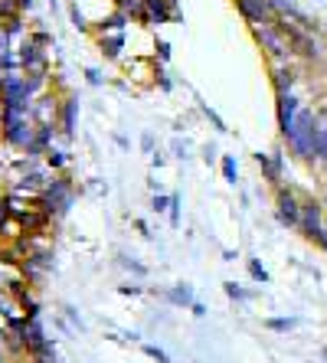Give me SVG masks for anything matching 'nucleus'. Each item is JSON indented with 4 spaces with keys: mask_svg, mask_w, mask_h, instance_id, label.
Wrapping results in <instances>:
<instances>
[{
    "mask_svg": "<svg viewBox=\"0 0 327 363\" xmlns=\"http://www.w3.org/2000/svg\"><path fill=\"white\" fill-rule=\"evenodd\" d=\"M226 295L233 298V301H249V291H245V288H239L235 281H226Z\"/></svg>",
    "mask_w": 327,
    "mask_h": 363,
    "instance_id": "f3484780",
    "label": "nucleus"
},
{
    "mask_svg": "<svg viewBox=\"0 0 327 363\" xmlns=\"http://www.w3.org/2000/svg\"><path fill=\"white\" fill-rule=\"evenodd\" d=\"M20 66H23L26 72H46V56L40 52V46H36L33 40H26L23 46H20Z\"/></svg>",
    "mask_w": 327,
    "mask_h": 363,
    "instance_id": "1a4fd4ad",
    "label": "nucleus"
},
{
    "mask_svg": "<svg viewBox=\"0 0 327 363\" xmlns=\"http://www.w3.org/2000/svg\"><path fill=\"white\" fill-rule=\"evenodd\" d=\"M285 144L298 161L318 164V118H314V108L298 111V121H294L292 135L285 138Z\"/></svg>",
    "mask_w": 327,
    "mask_h": 363,
    "instance_id": "f257e3e1",
    "label": "nucleus"
},
{
    "mask_svg": "<svg viewBox=\"0 0 327 363\" xmlns=\"http://www.w3.org/2000/svg\"><path fill=\"white\" fill-rule=\"evenodd\" d=\"M141 147H144V151H151V147H154V138L144 135V138H141Z\"/></svg>",
    "mask_w": 327,
    "mask_h": 363,
    "instance_id": "2f4dec72",
    "label": "nucleus"
},
{
    "mask_svg": "<svg viewBox=\"0 0 327 363\" xmlns=\"http://www.w3.org/2000/svg\"><path fill=\"white\" fill-rule=\"evenodd\" d=\"M144 350H148V354H151V357H154V360H157V363H170V357L164 354L160 347H151V344H148V347H144Z\"/></svg>",
    "mask_w": 327,
    "mask_h": 363,
    "instance_id": "b1692460",
    "label": "nucleus"
},
{
    "mask_svg": "<svg viewBox=\"0 0 327 363\" xmlns=\"http://www.w3.org/2000/svg\"><path fill=\"white\" fill-rule=\"evenodd\" d=\"M167 298H170V304H180V308H184V304H190V308H193V291H190V285H177L174 291H167Z\"/></svg>",
    "mask_w": 327,
    "mask_h": 363,
    "instance_id": "4468645a",
    "label": "nucleus"
},
{
    "mask_svg": "<svg viewBox=\"0 0 327 363\" xmlns=\"http://www.w3.org/2000/svg\"><path fill=\"white\" fill-rule=\"evenodd\" d=\"M308 242H318V236L324 233V206H321V196H304L301 200V226H298Z\"/></svg>",
    "mask_w": 327,
    "mask_h": 363,
    "instance_id": "7ed1b4c3",
    "label": "nucleus"
},
{
    "mask_svg": "<svg viewBox=\"0 0 327 363\" xmlns=\"http://www.w3.org/2000/svg\"><path fill=\"white\" fill-rule=\"evenodd\" d=\"M17 4H20V10H30V7H33V0H17Z\"/></svg>",
    "mask_w": 327,
    "mask_h": 363,
    "instance_id": "f704fd0d",
    "label": "nucleus"
},
{
    "mask_svg": "<svg viewBox=\"0 0 327 363\" xmlns=\"http://www.w3.org/2000/svg\"><path fill=\"white\" fill-rule=\"evenodd\" d=\"M170 223H180V200H177V196H170Z\"/></svg>",
    "mask_w": 327,
    "mask_h": 363,
    "instance_id": "393cba45",
    "label": "nucleus"
},
{
    "mask_svg": "<svg viewBox=\"0 0 327 363\" xmlns=\"http://www.w3.org/2000/svg\"><path fill=\"white\" fill-rule=\"evenodd\" d=\"M138 291H141L138 285H121V295H138Z\"/></svg>",
    "mask_w": 327,
    "mask_h": 363,
    "instance_id": "7c9ffc66",
    "label": "nucleus"
},
{
    "mask_svg": "<svg viewBox=\"0 0 327 363\" xmlns=\"http://www.w3.org/2000/svg\"><path fill=\"white\" fill-rule=\"evenodd\" d=\"M157 56H160V60H164V62L170 60V43H164V40L157 43Z\"/></svg>",
    "mask_w": 327,
    "mask_h": 363,
    "instance_id": "bb28decb",
    "label": "nucleus"
},
{
    "mask_svg": "<svg viewBox=\"0 0 327 363\" xmlns=\"http://www.w3.org/2000/svg\"><path fill=\"white\" fill-rule=\"evenodd\" d=\"M294 85H298V72H294L292 62L272 66V89H275V95H292Z\"/></svg>",
    "mask_w": 327,
    "mask_h": 363,
    "instance_id": "6e6552de",
    "label": "nucleus"
},
{
    "mask_svg": "<svg viewBox=\"0 0 327 363\" xmlns=\"http://www.w3.org/2000/svg\"><path fill=\"white\" fill-rule=\"evenodd\" d=\"M223 177H226L229 184H235V177H239V170H235L233 157H223Z\"/></svg>",
    "mask_w": 327,
    "mask_h": 363,
    "instance_id": "a211bd4d",
    "label": "nucleus"
},
{
    "mask_svg": "<svg viewBox=\"0 0 327 363\" xmlns=\"http://www.w3.org/2000/svg\"><path fill=\"white\" fill-rule=\"evenodd\" d=\"M275 213H278V223L288 229H298L301 226V196L294 194L292 186H278L275 190Z\"/></svg>",
    "mask_w": 327,
    "mask_h": 363,
    "instance_id": "20e7f679",
    "label": "nucleus"
},
{
    "mask_svg": "<svg viewBox=\"0 0 327 363\" xmlns=\"http://www.w3.org/2000/svg\"><path fill=\"white\" fill-rule=\"evenodd\" d=\"M115 4H118V10H125V7H128V0H115Z\"/></svg>",
    "mask_w": 327,
    "mask_h": 363,
    "instance_id": "e433bc0d",
    "label": "nucleus"
},
{
    "mask_svg": "<svg viewBox=\"0 0 327 363\" xmlns=\"http://www.w3.org/2000/svg\"><path fill=\"white\" fill-rule=\"evenodd\" d=\"M203 115H206V118H210V121H213V125H216V128H219V131H226V125H223V118H219V115H216V111H213V108H210V105H203Z\"/></svg>",
    "mask_w": 327,
    "mask_h": 363,
    "instance_id": "4be33fe9",
    "label": "nucleus"
},
{
    "mask_svg": "<svg viewBox=\"0 0 327 363\" xmlns=\"http://www.w3.org/2000/svg\"><path fill=\"white\" fill-rule=\"evenodd\" d=\"M314 118H318V128H321V131H324V135H327V101H324V105H318V108H314Z\"/></svg>",
    "mask_w": 327,
    "mask_h": 363,
    "instance_id": "aec40b11",
    "label": "nucleus"
},
{
    "mask_svg": "<svg viewBox=\"0 0 327 363\" xmlns=\"http://www.w3.org/2000/svg\"><path fill=\"white\" fill-rule=\"evenodd\" d=\"M33 43H36V46H46V43H50V36H46V33H33Z\"/></svg>",
    "mask_w": 327,
    "mask_h": 363,
    "instance_id": "c756f323",
    "label": "nucleus"
},
{
    "mask_svg": "<svg viewBox=\"0 0 327 363\" xmlns=\"http://www.w3.org/2000/svg\"><path fill=\"white\" fill-rule=\"evenodd\" d=\"M249 275H252L255 281H259V285H269V272L262 269V262H255V259L249 262Z\"/></svg>",
    "mask_w": 327,
    "mask_h": 363,
    "instance_id": "dca6fc26",
    "label": "nucleus"
},
{
    "mask_svg": "<svg viewBox=\"0 0 327 363\" xmlns=\"http://www.w3.org/2000/svg\"><path fill=\"white\" fill-rule=\"evenodd\" d=\"M252 36H255V43H259L262 50L269 52V60L275 62H288L294 56L292 50V43H288V36L278 30L275 23H265V26H252Z\"/></svg>",
    "mask_w": 327,
    "mask_h": 363,
    "instance_id": "f03ea898",
    "label": "nucleus"
},
{
    "mask_svg": "<svg viewBox=\"0 0 327 363\" xmlns=\"http://www.w3.org/2000/svg\"><path fill=\"white\" fill-rule=\"evenodd\" d=\"M304 105L298 101V95H278V101H275V111H278V131H282V138H288L292 135V128H294V121H298V111H301Z\"/></svg>",
    "mask_w": 327,
    "mask_h": 363,
    "instance_id": "0eeeda50",
    "label": "nucleus"
},
{
    "mask_svg": "<svg viewBox=\"0 0 327 363\" xmlns=\"http://www.w3.org/2000/svg\"><path fill=\"white\" fill-rule=\"evenodd\" d=\"M128 13L125 10H115V13H111V17H105V20H99V23H95V30H99V36H109V33H121V30H125V23H128Z\"/></svg>",
    "mask_w": 327,
    "mask_h": 363,
    "instance_id": "9d476101",
    "label": "nucleus"
},
{
    "mask_svg": "<svg viewBox=\"0 0 327 363\" xmlns=\"http://www.w3.org/2000/svg\"><path fill=\"white\" fill-rule=\"evenodd\" d=\"M7 223V203H0V226Z\"/></svg>",
    "mask_w": 327,
    "mask_h": 363,
    "instance_id": "72a5a7b5",
    "label": "nucleus"
},
{
    "mask_svg": "<svg viewBox=\"0 0 327 363\" xmlns=\"http://www.w3.org/2000/svg\"><path fill=\"white\" fill-rule=\"evenodd\" d=\"M321 206H324V213H327V184H324V194H321Z\"/></svg>",
    "mask_w": 327,
    "mask_h": 363,
    "instance_id": "c9c22d12",
    "label": "nucleus"
},
{
    "mask_svg": "<svg viewBox=\"0 0 327 363\" xmlns=\"http://www.w3.org/2000/svg\"><path fill=\"white\" fill-rule=\"evenodd\" d=\"M46 154H50V157H46V161H50V167H62V164H66V154H62V151H52V147H50Z\"/></svg>",
    "mask_w": 327,
    "mask_h": 363,
    "instance_id": "412c9836",
    "label": "nucleus"
},
{
    "mask_svg": "<svg viewBox=\"0 0 327 363\" xmlns=\"http://www.w3.org/2000/svg\"><path fill=\"white\" fill-rule=\"evenodd\" d=\"M4 33H7V36H17V33H20V17L7 20V26H4Z\"/></svg>",
    "mask_w": 327,
    "mask_h": 363,
    "instance_id": "a878e982",
    "label": "nucleus"
},
{
    "mask_svg": "<svg viewBox=\"0 0 327 363\" xmlns=\"http://www.w3.org/2000/svg\"><path fill=\"white\" fill-rule=\"evenodd\" d=\"M121 46H125V33H115V36H99V50L109 56V60H118L121 56Z\"/></svg>",
    "mask_w": 327,
    "mask_h": 363,
    "instance_id": "ddd939ff",
    "label": "nucleus"
},
{
    "mask_svg": "<svg viewBox=\"0 0 327 363\" xmlns=\"http://www.w3.org/2000/svg\"><path fill=\"white\" fill-rule=\"evenodd\" d=\"M85 76H89V85H101V72H99V69H85Z\"/></svg>",
    "mask_w": 327,
    "mask_h": 363,
    "instance_id": "cd10ccee",
    "label": "nucleus"
},
{
    "mask_svg": "<svg viewBox=\"0 0 327 363\" xmlns=\"http://www.w3.org/2000/svg\"><path fill=\"white\" fill-rule=\"evenodd\" d=\"M69 17H72V26H76V30H89V23H85V17H82V10H79L76 4L69 7Z\"/></svg>",
    "mask_w": 327,
    "mask_h": 363,
    "instance_id": "6ab92c4d",
    "label": "nucleus"
},
{
    "mask_svg": "<svg viewBox=\"0 0 327 363\" xmlns=\"http://www.w3.org/2000/svg\"><path fill=\"white\" fill-rule=\"evenodd\" d=\"M265 328L278 330V334H288V330L298 328V318H269V321H265Z\"/></svg>",
    "mask_w": 327,
    "mask_h": 363,
    "instance_id": "2eb2a0df",
    "label": "nucleus"
},
{
    "mask_svg": "<svg viewBox=\"0 0 327 363\" xmlns=\"http://www.w3.org/2000/svg\"><path fill=\"white\" fill-rule=\"evenodd\" d=\"M292 4H294V0H292Z\"/></svg>",
    "mask_w": 327,
    "mask_h": 363,
    "instance_id": "58836bf2",
    "label": "nucleus"
},
{
    "mask_svg": "<svg viewBox=\"0 0 327 363\" xmlns=\"http://www.w3.org/2000/svg\"><path fill=\"white\" fill-rule=\"evenodd\" d=\"M235 10L243 13V20H245L249 26L275 23V13H272L269 0H235Z\"/></svg>",
    "mask_w": 327,
    "mask_h": 363,
    "instance_id": "423d86ee",
    "label": "nucleus"
},
{
    "mask_svg": "<svg viewBox=\"0 0 327 363\" xmlns=\"http://www.w3.org/2000/svg\"><path fill=\"white\" fill-rule=\"evenodd\" d=\"M154 213H167L170 210V196H154Z\"/></svg>",
    "mask_w": 327,
    "mask_h": 363,
    "instance_id": "5701e85b",
    "label": "nucleus"
},
{
    "mask_svg": "<svg viewBox=\"0 0 327 363\" xmlns=\"http://www.w3.org/2000/svg\"><path fill=\"white\" fill-rule=\"evenodd\" d=\"M76 111H79V101L76 99H66L62 101V111H59V118H62V131L69 138L76 135Z\"/></svg>",
    "mask_w": 327,
    "mask_h": 363,
    "instance_id": "9b49d317",
    "label": "nucleus"
},
{
    "mask_svg": "<svg viewBox=\"0 0 327 363\" xmlns=\"http://www.w3.org/2000/svg\"><path fill=\"white\" fill-rule=\"evenodd\" d=\"M324 360H327V347H324Z\"/></svg>",
    "mask_w": 327,
    "mask_h": 363,
    "instance_id": "4c0bfd02",
    "label": "nucleus"
},
{
    "mask_svg": "<svg viewBox=\"0 0 327 363\" xmlns=\"http://www.w3.org/2000/svg\"><path fill=\"white\" fill-rule=\"evenodd\" d=\"M203 161H206V164L216 161V147H213V144H206V147H203Z\"/></svg>",
    "mask_w": 327,
    "mask_h": 363,
    "instance_id": "c85d7f7f",
    "label": "nucleus"
},
{
    "mask_svg": "<svg viewBox=\"0 0 327 363\" xmlns=\"http://www.w3.org/2000/svg\"><path fill=\"white\" fill-rule=\"evenodd\" d=\"M255 164L262 167V174H265V180H269L272 186H282V170L275 167V161H272L269 154H262V151H259V154H255Z\"/></svg>",
    "mask_w": 327,
    "mask_h": 363,
    "instance_id": "f8f14e48",
    "label": "nucleus"
},
{
    "mask_svg": "<svg viewBox=\"0 0 327 363\" xmlns=\"http://www.w3.org/2000/svg\"><path fill=\"white\" fill-rule=\"evenodd\" d=\"M43 213H66L69 210V203H72V184H69L66 177L62 180H52V186L43 194Z\"/></svg>",
    "mask_w": 327,
    "mask_h": 363,
    "instance_id": "39448f33",
    "label": "nucleus"
},
{
    "mask_svg": "<svg viewBox=\"0 0 327 363\" xmlns=\"http://www.w3.org/2000/svg\"><path fill=\"white\" fill-rule=\"evenodd\" d=\"M318 245H321V249H324V255H327V226H324V233H321V236H318Z\"/></svg>",
    "mask_w": 327,
    "mask_h": 363,
    "instance_id": "473e14b6",
    "label": "nucleus"
}]
</instances>
